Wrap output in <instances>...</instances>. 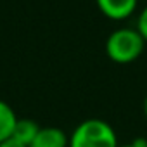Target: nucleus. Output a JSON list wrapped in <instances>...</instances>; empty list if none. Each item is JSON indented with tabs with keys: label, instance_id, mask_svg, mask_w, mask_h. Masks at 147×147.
Wrapping results in <instances>:
<instances>
[{
	"label": "nucleus",
	"instance_id": "obj_7",
	"mask_svg": "<svg viewBox=\"0 0 147 147\" xmlns=\"http://www.w3.org/2000/svg\"><path fill=\"white\" fill-rule=\"evenodd\" d=\"M137 30H138V33L142 35V38L147 43V5L140 11V14L137 18Z\"/></svg>",
	"mask_w": 147,
	"mask_h": 147
},
{
	"label": "nucleus",
	"instance_id": "obj_1",
	"mask_svg": "<svg viewBox=\"0 0 147 147\" xmlns=\"http://www.w3.org/2000/svg\"><path fill=\"white\" fill-rule=\"evenodd\" d=\"M114 128L99 118L83 119L69 135V147H118Z\"/></svg>",
	"mask_w": 147,
	"mask_h": 147
},
{
	"label": "nucleus",
	"instance_id": "obj_2",
	"mask_svg": "<svg viewBox=\"0 0 147 147\" xmlns=\"http://www.w3.org/2000/svg\"><path fill=\"white\" fill-rule=\"evenodd\" d=\"M145 40L137 28H118L106 40V54L113 62L128 64L140 57Z\"/></svg>",
	"mask_w": 147,
	"mask_h": 147
},
{
	"label": "nucleus",
	"instance_id": "obj_8",
	"mask_svg": "<svg viewBox=\"0 0 147 147\" xmlns=\"http://www.w3.org/2000/svg\"><path fill=\"white\" fill-rule=\"evenodd\" d=\"M118 147H147V138L138 137V138H135V140H131V142H128V144H121V145H118Z\"/></svg>",
	"mask_w": 147,
	"mask_h": 147
},
{
	"label": "nucleus",
	"instance_id": "obj_3",
	"mask_svg": "<svg viewBox=\"0 0 147 147\" xmlns=\"http://www.w3.org/2000/svg\"><path fill=\"white\" fill-rule=\"evenodd\" d=\"M95 2L99 11L113 21L128 19L138 5V0H95Z\"/></svg>",
	"mask_w": 147,
	"mask_h": 147
},
{
	"label": "nucleus",
	"instance_id": "obj_4",
	"mask_svg": "<svg viewBox=\"0 0 147 147\" xmlns=\"http://www.w3.org/2000/svg\"><path fill=\"white\" fill-rule=\"evenodd\" d=\"M28 147H69V137L57 126H40Z\"/></svg>",
	"mask_w": 147,
	"mask_h": 147
},
{
	"label": "nucleus",
	"instance_id": "obj_6",
	"mask_svg": "<svg viewBox=\"0 0 147 147\" xmlns=\"http://www.w3.org/2000/svg\"><path fill=\"white\" fill-rule=\"evenodd\" d=\"M16 121H18V116H16L14 109L7 102L0 100V142L12 137Z\"/></svg>",
	"mask_w": 147,
	"mask_h": 147
},
{
	"label": "nucleus",
	"instance_id": "obj_9",
	"mask_svg": "<svg viewBox=\"0 0 147 147\" xmlns=\"http://www.w3.org/2000/svg\"><path fill=\"white\" fill-rule=\"evenodd\" d=\"M0 147H28V145H24V144H21L19 140H16V138H7V140H4V142H0Z\"/></svg>",
	"mask_w": 147,
	"mask_h": 147
},
{
	"label": "nucleus",
	"instance_id": "obj_10",
	"mask_svg": "<svg viewBox=\"0 0 147 147\" xmlns=\"http://www.w3.org/2000/svg\"><path fill=\"white\" fill-rule=\"evenodd\" d=\"M144 116L147 118V95H145V99H144Z\"/></svg>",
	"mask_w": 147,
	"mask_h": 147
},
{
	"label": "nucleus",
	"instance_id": "obj_5",
	"mask_svg": "<svg viewBox=\"0 0 147 147\" xmlns=\"http://www.w3.org/2000/svg\"><path fill=\"white\" fill-rule=\"evenodd\" d=\"M38 130H40V126H38L33 119H30V118L19 119V118H18L16 126H14V131H12V138L19 140V142L24 144V145H30L31 140L36 137Z\"/></svg>",
	"mask_w": 147,
	"mask_h": 147
}]
</instances>
